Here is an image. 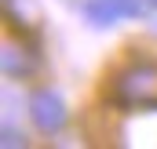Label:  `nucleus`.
Masks as SVG:
<instances>
[{"label": "nucleus", "mask_w": 157, "mask_h": 149, "mask_svg": "<svg viewBox=\"0 0 157 149\" xmlns=\"http://www.w3.org/2000/svg\"><path fill=\"white\" fill-rule=\"evenodd\" d=\"M106 102L121 113L157 109V62L132 58L128 66H121L106 84Z\"/></svg>", "instance_id": "nucleus-1"}, {"label": "nucleus", "mask_w": 157, "mask_h": 149, "mask_svg": "<svg viewBox=\"0 0 157 149\" xmlns=\"http://www.w3.org/2000/svg\"><path fill=\"white\" fill-rule=\"evenodd\" d=\"M40 44L37 40H26L18 37V33H11L7 29V37H4V47H0V69L7 80H29V76L40 69Z\"/></svg>", "instance_id": "nucleus-2"}, {"label": "nucleus", "mask_w": 157, "mask_h": 149, "mask_svg": "<svg viewBox=\"0 0 157 149\" xmlns=\"http://www.w3.org/2000/svg\"><path fill=\"white\" fill-rule=\"evenodd\" d=\"M26 113H29V120H33V127H37L40 135H59V131L66 127V120H70L66 98H62L55 87H37V91H29Z\"/></svg>", "instance_id": "nucleus-3"}, {"label": "nucleus", "mask_w": 157, "mask_h": 149, "mask_svg": "<svg viewBox=\"0 0 157 149\" xmlns=\"http://www.w3.org/2000/svg\"><path fill=\"white\" fill-rule=\"evenodd\" d=\"M80 11L95 29H110L124 18H146V0H84Z\"/></svg>", "instance_id": "nucleus-4"}, {"label": "nucleus", "mask_w": 157, "mask_h": 149, "mask_svg": "<svg viewBox=\"0 0 157 149\" xmlns=\"http://www.w3.org/2000/svg\"><path fill=\"white\" fill-rule=\"evenodd\" d=\"M0 146H4V149H26L29 138H26L22 127H15L11 120H4V127H0Z\"/></svg>", "instance_id": "nucleus-5"}, {"label": "nucleus", "mask_w": 157, "mask_h": 149, "mask_svg": "<svg viewBox=\"0 0 157 149\" xmlns=\"http://www.w3.org/2000/svg\"><path fill=\"white\" fill-rule=\"evenodd\" d=\"M146 18H154V22H157V0H146Z\"/></svg>", "instance_id": "nucleus-6"}]
</instances>
